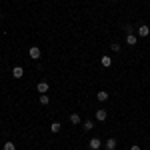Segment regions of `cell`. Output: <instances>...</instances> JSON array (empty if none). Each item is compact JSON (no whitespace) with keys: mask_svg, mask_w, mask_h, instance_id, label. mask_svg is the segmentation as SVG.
Segmentation results:
<instances>
[{"mask_svg":"<svg viewBox=\"0 0 150 150\" xmlns=\"http://www.w3.org/2000/svg\"><path fill=\"white\" fill-rule=\"evenodd\" d=\"M82 128H84V130H92L94 122H92V120H86V122H82Z\"/></svg>","mask_w":150,"mask_h":150,"instance_id":"obj_14","label":"cell"},{"mask_svg":"<svg viewBox=\"0 0 150 150\" xmlns=\"http://www.w3.org/2000/svg\"><path fill=\"white\" fill-rule=\"evenodd\" d=\"M138 34L142 36V38H146V36L150 34V26H146V24H140V26H138Z\"/></svg>","mask_w":150,"mask_h":150,"instance_id":"obj_2","label":"cell"},{"mask_svg":"<svg viewBox=\"0 0 150 150\" xmlns=\"http://www.w3.org/2000/svg\"><path fill=\"white\" fill-rule=\"evenodd\" d=\"M132 30H134L132 24H126V26H124V32H126V34H132Z\"/></svg>","mask_w":150,"mask_h":150,"instance_id":"obj_17","label":"cell"},{"mask_svg":"<svg viewBox=\"0 0 150 150\" xmlns=\"http://www.w3.org/2000/svg\"><path fill=\"white\" fill-rule=\"evenodd\" d=\"M70 122H72V124H80V116L76 114V112H74V114H70Z\"/></svg>","mask_w":150,"mask_h":150,"instance_id":"obj_15","label":"cell"},{"mask_svg":"<svg viewBox=\"0 0 150 150\" xmlns=\"http://www.w3.org/2000/svg\"><path fill=\"white\" fill-rule=\"evenodd\" d=\"M100 146H102V140L100 138H90V148L92 150H98Z\"/></svg>","mask_w":150,"mask_h":150,"instance_id":"obj_6","label":"cell"},{"mask_svg":"<svg viewBox=\"0 0 150 150\" xmlns=\"http://www.w3.org/2000/svg\"><path fill=\"white\" fill-rule=\"evenodd\" d=\"M12 76H14V78H22L24 76L22 66H14V68H12Z\"/></svg>","mask_w":150,"mask_h":150,"instance_id":"obj_5","label":"cell"},{"mask_svg":"<svg viewBox=\"0 0 150 150\" xmlns=\"http://www.w3.org/2000/svg\"><path fill=\"white\" fill-rule=\"evenodd\" d=\"M106 110H104V108H98V110H96V120H98V122H104V120H106Z\"/></svg>","mask_w":150,"mask_h":150,"instance_id":"obj_4","label":"cell"},{"mask_svg":"<svg viewBox=\"0 0 150 150\" xmlns=\"http://www.w3.org/2000/svg\"><path fill=\"white\" fill-rule=\"evenodd\" d=\"M130 150H140V146H138V144H132V146H130Z\"/></svg>","mask_w":150,"mask_h":150,"instance_id":"obj_18","label":"cell"},{"mask_svg":"<svg viewBox=\"0 0 150 150\" xmlns=\"http://www.w3.org/2000/svg\"><path fill=\"white\" fill-rule=\"evenodd\" d=\"M96 98H98V100H100V102H106V100H108V98H110V94L106 92V90H100V92L96 94Z\"/></svg>","mask_w":150,"mask_h":150,"instance_id":"obj_8","label":"cell"},{"mask_svg":"<svg viewBox=\"0 0 150 150\" xmlns=\"http://www.w3.org/2000/svg\"><path fill=\"white\" fill-rule=\"evenodd\" d=\"M110 50H112V52H120V44H118V42L110 44Z\"/></svg>","mask_w":150,"mask_h":150,"instance_id":"obj_16","label":"cell"},{"mask_svg":"<svg viewBox=\"0 0 150 150\" xmlns=\"http://www.w3.org/2000/svg\"><path fill=\"white\" fill-rule=\"evenodd\" d=\"M100 62H102L104 68H110V66H112V58H110V56H102V60H100Z\"/></svg>","mask_w":150,"mask_h":150,"instance_id":"obj_10","label":"cell"},{"mask_svg":"<svg viewBox=\"0 0 150 150\" xmlns=\"http://www.w3.org/2000/svg\"><path fill=\"white\" fill-rule=\"evenodd\" d=\"M126 44H130V46H136L138 44V38L134 34H126Z\"/></svg>","mask_w":150,"mask_h":150,"instance_id":"obj_7","label":"cell"},{"mask_svg":"<svg viewBox=\"0 0 150 150\" xmlns=\"http://www.w3.org/2000/svg\"><path fill=\"white\" fill-rule=\"evenodd\" d=\"M48 88H50V86H48V82H38V84H36V90H38L40 94H46Z\"/></svg>","mask_w":150,"mask_h":150,"instance_id":"obj_3","label":"cell"},{"mask_svg":"<svg viewBox=\"0 0 150 150\" xmlns=\"http://www.w3.org/2000/svg\"><path fill=\"white\" fill-rule=\"evenodd\" d=\"M104 146H106V150H114L116 148V138H108Z\"/></svg>","mask_w":150,"mask_h":150,"instance_id":"obj_9","label":"cell"},{"mask_svg":"<svg viewBox=\"0 0 150 150\" xmlns=\"http://www.w3.org/2000/svg\"><path fill=\"white\" fill-rule=\"evenodd\" d=\"M2 150H16V144H14L12 140H6L4 146H2Z\"/></svg>","mask_w":150,"mask_h":150,"instance_id":"obj_12","label":"cell"},{"mask_svg":"<svg viewBox=\"0 0 150 150\" xmlns=\"http://www.w3.org/2000/svg\"><path fill=\"white\" fill-rule=\"evenodd\" d=\"M38 102L42 104V106H46V104H48V102H50V98H48L46 94H40V98H38Z\"/></svg>","mask_w":150,"mask_h":150,"instance_id":"obj_13","label":"cell"},{"mask_svg":"<svg viewBox=\"0 0 150 150\" xmlns=\"http://www.w3.org/2000/svg\"><path fill=\"white\" fill-rule=\"evenodd\" d=\"M28 54H30V58H32V60H38L42 52H40V48H38V46H30V50H28Z\"/></svg>","mask_w":150,"mask_h":150,"instance_id":"obj_1","label":"cell"},{"mask_svg":"<svg viewBox=\"0 0 150 150\" xmlns=\"http://www.w3.org/2000/svg\"><path fill=\"white\" fill-rule=\"evenodd\" d=\"M60 128H62L60 122H52V124H50V132H52V134H56V132H60Z\"/></svg>","mask_w":150,"mask_h":150,"instance_id":"obj_11","label":"cell"}]
</instances>
